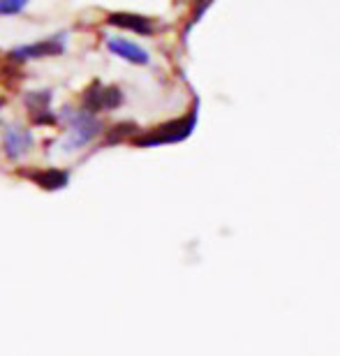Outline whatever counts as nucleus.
Returning a JSON list of instances; mask_svg holds the SVG:
<instances>
[{
	"label": "nucleus",
	"mask_w": 340,
	"mask_h": 356,
	"mask_svg": "<svg viewBox=\"0 0 340 356\" xmlns=\"http://www.w3.org/2000/svg\"><path fill=\"white\" fill-rule=\"evenodd\" d=\"M97 134H100V123L90 118L88 113H81V116L74 120L72 132H70V139H67V144H65L67 151H74V148L88 144V141L93 139V137H97Z\"/></svg>",
	"instance_id": "obj_3"
},
{
	"label": "nucleus",
	"mask_w": 340,
	"mask_h": 356,
	"mask_svg": "<svg viewBox=\"0 0 340 356\" xmlns=\"http://www.w3.org/2000/svg\"><path fill=\"white\" fill-rule=\"evenodd\" d=\"M63 51V40L58 42V38L54 40H44V42H38V44H28V47H19L14 49L12 56L14 58H44V56H56Z\"/></svg>",
	"instance_id": "obj_6"
},
{
	"label": "nucleus",
	"mask_w": 340,
	"mask_h": 356,
	"mask_svg": "<svg viewBox=\"0 0 340 356\" xmlns=\"http://www.w3.org/2000/svg\"><path fill=\"white\" fill-rule=\"evenodd\" d=\"M123 102V92L118 88H102L100 83H95L86 95H83V106L86 111H104V109H113Z\"/></svg>",
	"instance_id": "obj_2"
},
{
	"label": "nucleus",
	"mask_w": 340,
	"mask_h": 356,
	"mask_svg": "<svg viewBox=\"0 0 340 356\" xmlns=\"http://www.w3.org/2000/svg\"><path fill=\"white\" fill-rule=\"evenodd\" d=\"M195 120H197L195 113H190L188 118L172 120V123L158 127L155 132L137 139V144L139 146H155V144H174V141H183L186 137H190V132H193Z\"/></svg>",
	"instance_id": "obj_1"
},
{
	"label": "nucleus",
	"mask_w": 340,
	"mask_h": 356,
	"mask_svg": "<svg viewBox=\"0 0 340 356\" xmlns=\"http://www.w3.org/2000/svg\"><path fill=\"white\" fill-rule=\"evenodd\" d=\"M35 181H38L42 188L56 190V188H63V185L67 183V174L58 172V169H47V172H42V174L35 176Z\"/></svg>",
	"instance_id": "obj_8"
},
{
	"label": "nucleus",
	"mask_w": 340,
	"mask_h": 356,
	"mask_svg": "<svg viewBox=\"0 0 340 356\" xmlns=\"http://www.w3.org/2000/svg\"><path fill=\"white\" fill-rule=\"evenodd\" d=\"M26 7V3H0V14H14L21 12Z\"/></svg>",
	"instance_id": "obj_9"
},
{
	"label": "nucleus",
	"mask_w": 340,
	"mask_h": 356,
	"mask_svg": "<svg viewBox=\"0 0 340 356\" xmlns=\"http://www.w3.org/2000/svg\"><path fill=\"white\" fill-rule=\"evenodd\" d=\"M107 47L113 56H120V58L134 63V65H146L148 63V51L141 49L139 44H134L130 40H123V38H109L107 40Z\"/></svg>",
	"instance_id": "obj_4"
},
{
	"label": "nucleus",
	"mask_w": 340,
	"mask_h": 356,
	"mask_svg": "<svg viewBox=\"0 0 340 356\" xmlns=\"http://www.w3.org/2000/svg\"><path fill=\"white\" fill-rule=\"evenodd\" d=\"M109 24L127 28V31H134V33H141V35H148L153 31L151 21H148L146 17H139V14H111Z\"/></svg>",
	"instance_id": "obj_7"
},
{
	"label": "nucleus",
	"mask_w": 340,
	"mask_h": 356,
	"mask_svg": "<svg viewBox=\"0 0 340 356\" xmlns=\"http://www.w3.org/2000/svg\"><path fill=\"white\" fill-rule=\"evenodd\" d=\"M3 144H5V153L10 155V158H21V153H26L28 148L33 144V134L24 130V127L19 125H12L5 130V137H3Z\"/></svg>",
	"instance_id": "obj_5"
}]
</instances>
